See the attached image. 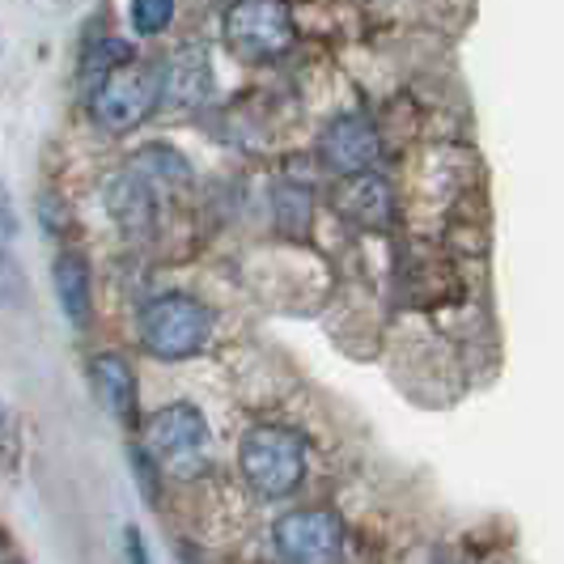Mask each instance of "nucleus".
Returning a JSON list of instances; mask_svg holds the SVG:
<instances>
[{
    "label": "nucleus",
    "instance_id": "17",
    "mask_svg": "<svg viewBox=\"0 0 564 564\" xmlns=\"http://www.w3.org/2000/svg\"><path fill=\"white\" fill-rule=\"evenodd\" d=\"M123 552H128V564H149V547H144V535L137 527L123 531Z\"/></svg>",
    "mask_w": 564,
    "mask_h": 564
},
{
    "label": "nucleus",
    "instance_id": "5",
    "mask_svg": "<svg viewBox=\"0 0 564 564\" xmlns=\"http://www.w3.org/2000/svg\"><path fill=\"white\" fill-rule=\"evenodd\" d=\"M221 30L229 52L242 59H281L297 39L293 9L284 0H234Z\"/></svg>",
    "mask_w": 564,
    "mask_h": 564
},
{
    "label": "nucleus",
    "instance_id": "1",
    "mask_svg": "<svg viewBox=\"0 0 564 564\" xmlns=\"http://www.w3.org/2000/svg\"><path fill=\"white\" fill-rule=\"evenodd\" d=\"M238 467L263 501H281L289 492H297V484L306 476V442L302 433L281 429V424L247 429L238 446Z\"/></svg>",
    "mask_w": 564,
    "mask_h": 564
},
{
    "label": "nucleus",
    "instance_id": "7",
    "mask_svg": "<svg viewBox=\"0 0 564 564\" xmlns=\"http://www.w3.org/2000/svg\"><path fill=\"white\" fill-rule=\"evenodd\" d=\"M318 158H323V166L344 174V178L348 174H366L382 158L378 128L369 123L366 115H339L336 123H327V132L318 137Z\"/></svg>",
    "mask_w": 564,
    "mask_h": 564
},
{
    "label": "nucleus",
    "instance_id": "12",
    "mask_svg": "<svg viewBox=\"0 0 564 564\" xmlns=\"http://www.w3.org/2000/svg\"><path fill=\"white\" fill-rule=\"evenodd\" d=\"M107 204H111L115 221H119V229L128 234H137V229L149 226V187H144L137 174H119L111 183V196H107Z\"/></svg>",
    "mask_w": 564,
    "mask_h": 564
},
{
    "label": "nucleus",
    "instance_id": "8",
    "mask_svg": "<svg viewBox=\"0 0 564 564\" xmlns=\"http://www.w3.org/2000/svg\"><path fill=\"white\" fill-rule=\"evenodd\" d=\"M336 208L352 221V226H366V229H387L391 226V187L366 170V174H348L344 187L336 196Z\"/></svg>",
    "mask_w": 564,
    "mask_h": 564
},
{
    "label": "nucleus",
    "instance_id": "10",
    "mask_svg": "<svg viewBox=\"0 0 564 564\" xmlns=\"http://www.w3.org/2000/svg\"><path fill=\"white\" fill-rule=\"evenodd\" d=\"M158 68H162V102H170V107H196V102L208 98L213 68H208L204 47H183V52H174Z\"/></svg>",
    "mask_w": 564,
    "mask_h": 564
},
{
    "label": "nucleus",
    "instance_id": "4",
    "mask_svg": "<svg viewBox=\"0 0 564 564\" xmlns=\"http://www.w3.org/2000/svg\"><path fill=\"white\" fill-rule=\"evenodd\" d=\"M144 451L174 476H196L213 458V433L196 403H166L144 429Z\"/></svg>",
    "mask_w": 564,
    "mask_h": 564
},
{
    "label": "nucleus",
    "instance_id": "19",
    "mask_svg": "<svg viewBox=\"0 0 564 564\" xmlns=\"http://www.w3.org/2000/svg\"><path fill=\"white\" fill-rule=\"evenodd\" d=\"M13 564H18V561H13Z\"/></svg>",
    "mask_w": 564,
    "mask_h": 564
},
{
    "label": "nucleus",
    "instance_id": "3",
    "mask_svg": "<svg viewBox=\"0 0 564 564\" xmlns=\"http://www.w3.org/2000/svg\"><path fill=\"white\" fill-rule=\"evenodd\" d=\"M213 336V314L196 297L166 293L144 302L141 311V344L162 361H187Z\"/></svg>",
    "mask_w": 564,
    "mask_h": 564
},
{
    "label": "nucleus",
    "instance_id": "13",
    "mask_svg": "<svg viewBox=\"0 0 564 564\" xmlns=\"http://www.w3.org/2000/svg\"><path fill=\"white\" fill-rule=\"evenodd\" d=\"M170 22H174V0H132L137 34H162Z\"/></svg>",
    "mask_w": 564,
    "mask_h": 564
},
{
    "label": "nucleus",
    "instance_id": "6",
    "mask_svg": "<svg viewBox=\"0 0 564 564\" xmlns=\"http://www.w3.org/2000/svg\"><path fill=\"white\" fill-rule=\"evenodd\" d=\"M284 564H336L344 556V522L332 509H293L276 522Z\"/></svg>",
    "mask_w": 564,
    "mask_h": 564
},
{
    "label": "nucleus",
    "instance_id": "14",
    "mask_svg": "<svg viewBox=\"0 0 564 564\" xmlns=\"http://www.w3.org/2000/svg\"><path fill=\"white\" fill-rule=\"evenodd\" d=\"M26 293V281H22V268L9 259L4 242H0V306H18Z\"/></svg>",
    "mask_w": 564,
    "mask_h": 564
},
{
    "label": "nucleus",
    "instance_id": "16",
    "mask_svg": "<svg viewBox=\"0 0 564 564\" xmlns=\"http://www.w3.org/2000/svg\"><path fill=\"white\" fill-rule=\"evenodd\" d=\"M13 234H18V208H13L9 192L0 187V242H9Z\"/></svg>",
    "mask_w": 564,
    "mask_h": 564
},
{
    "label": "nucleus",
    "instance_id": "11",
    "mask_svg": "<svg viewBox=\"0 0 564 564\" xmlns=\"http://www.w3.org/2000/svg\"><path fill=\"white\" fill-rule=\"evenodd\" d=\"M52 281H56V302L64 318L73 327H85L89 323V311H94V281H89V268H85L82 254L64 251L52 263Z\"/></svg>",
    "mask_w": 564,
    "mask_h": 564
},
{
    "label": "nucleus",
    "instance_id": "15",
    "mask_svg": "<svg viewBox=\"0 0 564 564\" xmlns=\"http://www.w3.org/2000/svg\"><path fill=\"white\" fill-rule=\"evenodd\" d=\"M128 463H132V471H137V480H141L144 501H149V506H158V471H162V467L149 458L144 446H132V451H128Z\"/></svg>",
    "mask_w": 564,
    "mask_h": 564
},
{
    "label": "nucleus",
    "instance_id": "2",
    "mask_svg": "<svg viewBox=\"0 0 564 564\" xmlns=\"http://www.w3.org/2000/svg\"><path fill=\"white\" fill-rule=\"evenodd\" d=\"M94 119L111 132H132L141 128L149 115L162 107V68L158 64H137L123 59L111 73H102L94 82Z\"/></svg>",
    "mask_w": 564,
    "mask_h": 564
},
{
    "label": "nucleus",
    "instance_id": "18",
    "mask_svg": "<svg viewBox=\"0 0 564 564\" xmlns=\"http://www.w3.org/2000/svg\"><path fill=\"white\" fill-rule=\"evenodd\" d=\"M0 421H4V416H0Z\"/></svg>",
    "mask_w": 564,
    "mask_h": 564
},
{
    "label": "nucleus",
    "instance_id": "9",
    "mask_svg": "<svg viewBox=\"0 0 564 564\" xmlns=\"http://www.w3.org/2000/svg\"><path fill=\"white\" fill-rule=\"evenodd\" d=\"M89 378H94L98 399L107 403V412L132 429L137 424V373H132V366L119 352H98V357H89Z\"/></svg>",
    "mask_w": 564,
    "mask_h": 564
}]
</instances>
